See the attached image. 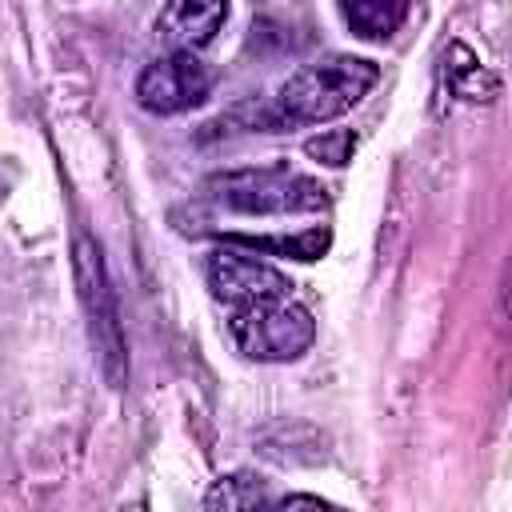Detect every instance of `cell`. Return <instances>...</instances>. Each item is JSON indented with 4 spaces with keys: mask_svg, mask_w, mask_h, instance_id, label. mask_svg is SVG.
Returning a JSON list of instances; mask_svg holds the SVG:
<instances>
[{
    "mask_svg": "<svg viewBox=\"0 0 512 512\" xmlns=\"http://www.w3.org/2000/svg\"><path fill=\"white\" fill-rule=\"evenodd\" d=\"M376 80H380V68L372 60H356V56H328V60L304 64L280 84L276 100L268 104L264 132L336 120V116L352 112L372 92Z\"/></svg>",
    "mask_w": 512,
    "mask_h": 512,
    "instance_id": "cell-1",
    "label": "cell"
},
{
    "mask_svg": "<svg viewBox=\"0 0 512 512\" xmlns=\"http://www.w3.org/2000/svg\"><path fill=\"white\" fill-rule=\"evenodd\" d=\"M208 196L244 216H288V212H320L328 208V192L300 172L288 168H240L208 180Z\"/></svg>",
    "mask_w": 512,
    "mask_h": 512,
    "instance_id": "cell-2",
    "label": "cell"
},
{
    "mask_svg": "<svg viewBox=\"0 0 512 512\" xmlns=\"http://www.w3.org/2000/svg\"><path fill=\"white\" fill-rule=\"evenodd\" d=\"M232 340L248 360H264V364H284L296 360L312 348L316 340V320L304 304H296L292 296H276V300H256V304H240L232 308Z\"/></svg>",
    "mask_w": 512,
    "mask_h": 512,
    "instance_id": "cell-3",
    "label": "cell"
},
{
    "mask_svg": "<svg viewBox=\"0 0 512 512\" xmlns=\"http://www.w3.org/2000/svg\"><path fill=\"white\" fill-rule=\"evenodd\" d=\"M208 88H212L208 68L192 52L176 48V52L144 64V72L136 76V104L156 116H172V112L204 104Z\"/></svg>",
    "mask_w": 512,
    "mask_h": 512,
    "instance_id": "cell-4",
    "label": "cell"
},
{
    "mask_svg": "<svg viewBox=\"0 0 512 512\" xmlns=\"http://www.w3.org/2000/svg\"><path fill=\"white\" fill-rule=\"evenodd\" d=\"M204 272H208L212 296L220 304H228V308L256 304V300H276V296H292V280L280 268H272V264H264L256 256H244L232 244L216 248L208 256Z\"/></svg>",
    "mask_w": 512,
    "mask_h": 512,
    "instance_id": "cell-5",
    "label": "cell"
},
{
    "mask_svg": "<svg viewBox=\"0 0 512 512\" xmlns=\"http://www.w3.org/2000/svg\"><path fill=\"white\" fill-rule=\"evenodd\" d=\"M76 280H80L84 308L92 316V332H96V348L104 356V372H108L112 384H120L124 380V344H120V324H116L108 280H104L100 248H92V240H80L76 244Z\"/></svg>",
    "mask_w": 512,
    "mask_h": 512,
    "instance_id": "cell-6",
    "label": "cell"
},
{
    "mask_svg": "<svg viewBox=\"0 0 512 512\" xmlns=\"http://www.w3.org/2000/svg\"><path fill=\"white\" fill-rule=\"evenodd\" d=\"M224 16H228V4L224 0H168L164 12H160V20H156V32L172 48L196 52V48H204V44L216 40Z\"/></svg>",
    "mask_w": 512,
    "mask_h": 512,
    "instance_id": "cell-7",
    "label": "cell"
},
{
    "mask_svg": "<svg viewBox=\"0 0 512 512\" xmlns=\"http://www.w3.org/2000/svg\"><path fill=\"white\" fill-rule=\"evenodd\" d=\"M344 24L360 36V40H388L404 20L412 0H336Z\"/></svg>",
    "mask_w": 512,
    "mask_h": 512,
    "instance_id": "cell-8",
    "label": "cell"
},
{
    "mask_svg": "<svg viewBox=\"0 0 512 512\" xmlns=\"http://www.w3.org/2000/svg\"><path fill=\"white\" fill-rule=\"evenodd\" d=\"M224 244L232 248H252V252H268V256H288V260H320L332 244L328 228H308L296 236H252V232H224Z\"/></svg>",
    "mask_w": 512,
    "mask_h": 512,
    "instance_id": "cell-9",
    "label": "cell"
},
{
    "mask_svg": "<svg viewBox=\"0 0 512 512\" xmlns=\"http://www.w3.org/2000/svg\"><path fill=\"white\" fill-rule=\"evenodd\" d=\"M444 80L464 100H492L500 92V80L488 68H480L476 56L464 44H452L448 48V56H444Z\"/></svg>",
    "mask_w": 512,
    "mask_h": 512,
    "instance_id": "cell-10",
    "label": "cell"
},
{
    "mask_svg": "<svg viewBox=\"0 0 512 512\" xmlns=\"http://www.w3.org/2000/svg\"><path fill=\"white\" fill-rule=\"evenodd\" d=\"M264 500H268L264 480L248 476V472H236V476H224V480L212 484V492L204 496V508H212V512H220V508H256Z\"/></svg>",
    "mask_w": 512,
    "mask_h": 512,
    "instance_id": "cell-11",
    "label": "cell"
},
{
    "mask_svg": "<svg viewBox=\"0 0 512 512\" xmlns=\"http://www.w3.org/2000/svg\"><path fill=\"white\" fill-rule=\"evenodd\" d=\"M304 152H308L312 160L328 164V168H344V164L352 160V152H356V132H348V128L320 132V136H312V140L304 144Z\"/></svg>",
    "mask_w": 512,
    "mask_h": 512,
    "instance_id": "cell-12",
    "label": "cell"
},
{
    "mask_svg": "<svg viewBox=\"0 0 512 512\" xmlns=\"http://www.w3.org/2000/svg\"><path fill=\"white\" fill-rule=\"evenodd\" d=\"M300 504H304V508H324V500H320V496H300V492L280 500V508H300Z\"/></svg>",
    "mask_w": 512,
    "mask_h": 512,
    "instance_id": "cell-13",
    "label": "cell"
}]
</instances>
